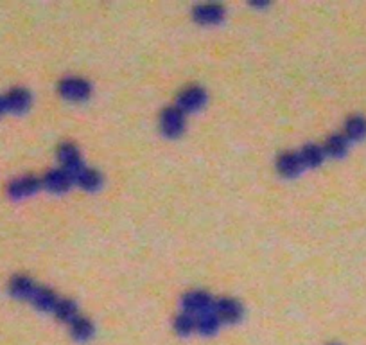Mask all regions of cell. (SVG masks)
Listing matches in <instances>:
<instances>
[{
	"mask_svg": "<svg viewBox=\"0 0 366 345\" xmlns=\"http://www.w3.org/2000/svg\"><path fill=\"white\" fill-rule=\"evenodd\" d=\"M206 101V92L201 87H190L178 96V108L181 112H196Z\"/></svg>",
	"mask_w": 366,
	"mask_h": 345,
	"instance_id": "obj_6",
	"label": "cell"
},
{
	"mask_svg": "<svg viewBox=\"0 0 366 345\" xmlns=\"http://www.w3.org/2000/svg\"><path fill=\"white\" fill-rule=\"evenodd\" d=\"M219 325H221V320L218 318V315H215L214 309H212V311L198 315V329H196V331H199L201 335H214L219 329Z\"/></svg>",
	"mask_w": 366,
	"mask_h": 345,
	"instance_id": "obj_21",
	"label": "cell"
},
{
	"mask_svg": "<svg viewBox=\"0 0 366 345\" xmlns=\"http://www.w3.org/2000/svg\"><path fill=\"white\" fill-rule=\"evenodd\" d=\"M34 290H36V284H34L29 277H24V275L13 277V281L9 282V291H11V295L17 297V299L29 300Z\"/></svg>",
	"mask_w": 366,
	"mask_h": 345,
	"instance_id": "obj_13",
	"label": "cell"
},
{
	"mask_svg": "<svg viewBox=\"0 0 366 345\" xmlns=\"http://www.w3.org/2000/svg\"><path fill=\"white\" fill-rule=\"evenodd\" d=\"M74 180H76L77 186L84 191H96V189H99L102 184L101 172L96 171V169H89V168L81 169L76 177H74Z\"/></svg>",
	"mask_w": 366,
	"mask_h": 345,
	"instance_id": "obj_14",
	"label": "cell"
},
{
	"mask_svg": "<svg viewBox=\"0 0 366 345\" xmlns=\"http://www.w3.org/2000/svg\"><path fill=\"white\" fill-rule=\"evenodd\" d=\"M74 182H76L74 177L68 171H65V169H52V171H49L45 175L42 186H45L52 193H65V191L70 189Z\"/></svg>",
	"mask_w": 366,
	"mask_h": 345,
	"instance_id": "obj_7",
	"label": "cell"
},
{
	"mask_svg": "<svg viewBox=\"0 0 366 345\" xmlns=\"http://www.w3.org/2000/svg\"><path fill=\"white\" fill-rule=\"evenodd\" d=\"M59 94L68 101H84L92 94V87L81 78H68L59 83Z\"/></svg>",
	"mask_w": 366,
	"mask_h": 345,
	"instance_id": "obj_1",
	"label": "cell"
},
{
	"mask_svg": "<svg viewBox=\"0 0 366 345\" xmlns=\"http://www.w3.org/2000/svg\"><path fill=\"white\" fill-rule=\"evenodd\" d=\"M224 18V9L218 4H203L194 9V20L205 26H214Z\"/></svg>",
	"mask_w": 366,
	"mask_h": 345,
	"instance_id": "obj_11",
	"label": "cell"
},
{
	"mask_svg": "<svg viewBox=\"0 0 366 345\" xmlns=\"http://www.w3.org/2000/svg\"><path fill=\"white\" fill-rule=\"evenodd\" d=\"M54 315L58 316L59 320L67 322V324H72V322L79 316V311H77L76 302H72V300L67 299H59L58 306H56L54 309Z\"/></svg>",
	"mask_w": 366,
	"mask_h": 345,
	"instance_id": "obj_20",
	"label": "cell"
},
{
	"mask_svg": "<svg viewBox=\"0 0 366 345\" xmlns=\"http://www.w3.org/2000/svg\"><path fill=\"white\" fill-rule=\"evenodd\" d=\"M160 128L167 137H178L185 128V115L178 106L165 108L160 115Z\"/></svg>",
	"mask_w": 366,
	"mask_h": 345,
	"instance_id": "obj_2",
	"label": "cell"
},
{
	"mask_svg": "<svg viewBox=\"0 0 366 345\" xmlns=\"http://www.w3.org/2000/svg\"><path fill=\"white\" fill-rule=\"evenodd\" d=\"M303 168L305 166L300 159V153H284L277 160V169L282 177H296L298 172H302Z\"/></svg>",
	"mask_w": 366,
	"mask_h": 345,
	"instance_id": "obj_12",
	"label": "cell"
},
{
	"mask_svg": "<svg viewBox=\"0 0 366 345\" xmlns=\"http://www.w3.org/2000/svg\"><path fill=\"white\" fill-rule=\"evenodd\" d=\"M346 149H349V139H346L345 135H340V133L330 135L323 146L325 155L334 156V159L345 155Z\"/></svg>",
	"mask_w": 366,
	"mask_h": 345,
	"instance_id": "obj_16",
	"label": "cell"
},
{
	"mask_svg": "<svg viewBox=\"0 0 366 345\" xmlns=\"http://www.w3.org/2000/svg\"><path fill=\"white\" fill-rule=\"evenodd\" d=\"M196 329H198V316L192 315V313L183 311L174 318V331L181 335V337H187Z\"/></svg>",
	"mask_w": 366,
	"mask_h": 345,
	"instance_id": "obj_17",
	"label": "cell"
},
{
	"mask_svg": "<svg viewBox=\"0 0 366 345\" xmlns=\"http://www.w3.org/2000/svg\"><path fill=\"white\" fill-rule=\"evenodd\" d=\"M345 137L349 140H361L366 137V119L353 115L345 124Z\"/></svg>",
	"mask_w": 366,
	"mask_h": 345,
	"instance_id": "obj_18",
	"label": "cell"
},
{
	"mask_svg": "<svg viewBox=\"0 0 366 345\" xmlns=\"http://www.w3.org/2000/svg\"><path fill=\"white\" fill-rule=\"evenodd\" d=\"M58 159L65 171L70 172L72 177H76L83 169V159H81L79 149L72 142H63L58 147Z\"/></svg>",
	"mask_w": 366,
	"mask_h": 345,
	"instance_id": "obj_3",
	"label": "cell"
},
{
	"mask_svg": "<svg viewBox=\"0 0 366 345\" xmlns=\"http://www.w3.org/2000/svg\"><path fill=\"white\" fill-rule=\"evenodd\" d=\"M31 105V94L24 89H15L4 96L6 112H13V114H22L26 112Z\"/></svg>",
	"mask_w": 366,
	"mask_h": 345,
	"instance_id": "obj_10",
	"label": "cell"
},
{
	"mask_svg": "<svg viewBox=\"0 0 366 345\" xmlns=\"http://www.w3.org/2000/svg\"><path fill=\"white\" fill-rule=\"evenodd\" d=\"M29 300L34 307H38L40 311L54 313L56 306H58V302H59V297L54 293V291L49 290V288L36 286V290L33 291V295H31Z\"/></svg>",
	"mask_w": 366,
	"mask_h": 345,
	"instance_id": "obj_9",
	"label": "cell"
},
{
	"mask_svg": "<svg viewBox=\"0 0 366 345\" xmlns=\"http://www.w3.org/2000/svg\"><path fill=\"white\" fill-rule=\"evenodd\" d=\"M300 159H302L303 166H307V168H316V166H320L325 159L323 147L316 146V144H307V146L300 152Z\"/></svg>",
	"mask_w": 366,
	"mask_h": 345,
	"instance_id": "obj_19",
	"label": "cell"
},
{
	"mask_svg": "<svg viewBox=\"0 0 366 345\" xmlns=\"http://www.w3.org/2000/svg\"><path fill=\"white\" fill-rule=\"evenodd\" d=\"M70 332H72V337L76 338L77 342H89L90 338L93 337L96 328H93L92 320H89L86 316L79 315L70 324Z\"/></svg>",
	"mask_w": 366,
	"mask_h": 345,
	"instance_id": "obj_15",
	"label": "cell"
},
{
	"mask_svg": "<svg viewBox=\"0 0 366 345\" xmlns=\"http://www.w3.org/2000/svg\"><path fill=\"white\" fill-rule=\"evenodd\" d=\"M214 313L221 322L227 324H236L243 316V307L234 299H221L214 304Z\"/></svg>",
	"mask_w": 366,
	"mask_h": 345,
	"instance_id": "obj_8",
	"label": "cell"
},
{
	"mask_svg": "<svg viewBox=\"0 0 366 345\" xmlns=\"http://www.w3.org/2000/svg\"><path fill=\"white\" fill-rule=\"evenodd\" d=\"M330 345H337V344H330Z\"/></svg>",
	"mask_w": 366,
	"mask_h": 345,
	"instance_id": "obj_23",
	"label": "cell"
},
{
	"mask_svg": "<svg viewBox=\"0 0 366 345\" xmlns=\"http://www.w3.org/2000/svg\"><path fill=\"white\" fill-rule=\"evenodd\" d=\"M183 307H185V311L198 316L206 311H212L214 302H212L211 295L205 293V291H190L183 297Z\"/></svg>",
	"mask_w": 366,
	"mask_h": 345,
	"instance_id": "obj_4",
	"label": "cell"
},
{
	"mask_svg": "<svg viewBox=\"0 0 366 345\" xmlns=\"http://www.w3.org/2000/svg\"><path fill=\"white\" fill-rule=\"evenodd\" d=\"M40 187H42V182H40L36 177H31L29 175V177H22L11 182L8 186V194L15 200L27 198V196L36 193Z\"/></svg>",
	"mask_w": 366,
	"mask_h": 345,
	"instance_id": "obj_5",
	"label": "cell"
},
{
	"mask_svg": "<svg viewBox=\"0 0 366 345\" xmlns=\"http://www.w3.org/2000/svg\"><path fill=\"white\" fill-rule=\"evenodd\" d=\"M6 112V106H4V97H0V115L4 114Z\"/></svg>",
	"mask_w": 366,
	"mask_h": 345,
	"instance_id": "obj_22",
	"label": "cell"
}]
</instances>
